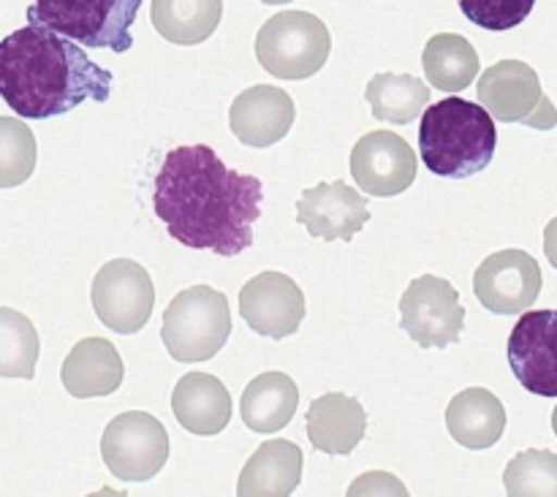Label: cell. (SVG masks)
Here are the masks:
<instances>
[{
    "label": "cell",
    "mask_w": 557,
    "mask_h": 497,
    "mask_svg": "<svg viewBox=\"0 0 557 497\" xmlns=\"http://www.w3.org/2000/svg\"><path fill=\"white\" fill-rule=\"evenodd\" d=\"M473 294L495 315L528 313L542 294V266L520 248L498 250L473 272Z\"/></svg>",
    "instance_id": "8fae6325"
},
{
    "label": "cell",
    "mask_w": 557,
    "mask_h": 497,
    "mask_svg": "<svg viewBox=\"0 0 557 497\" xmlns=\"http://www.w3.org/2000/svg\"><path fill=\"white\" fill-rule=\"evenodd\" d=\"M498 150L495 117L482 103L441 98L419 123V158L433 174L466 179L484 172Z\"/></svg>",
    "instance_id": "3957f363"
},
{
    "label": "cell",
    "mask_w": 557,
    "mask_h": 497,
    "mask_svg": "<svg viewBox=\"0 0 557 497\" xmlns=\"http://www.w3.org/2000/svg\"><path fill=\"white\" fill-rule=\"evenodd\" d=\"M368 221V199L357 194L346 179L313 185L297 201L299 226H305L310 237L326 239V243H332V239L351 243Z\"/></svg>",
    "instance_id": "9a60e30c"
},
{
    "label": "cell",
    "mask_w": 557,
    "mask_h": 497,
    "mask_svg": "<svg viewBox=\"0 0 557 497\" xmlns=\"http://www.w3.org/2000/svg\"><path fill=\"white\" fill-rule=\"evenodd\" d=\"M544 253H547V261L557 270V218H553L547 228H544Z\"/></svg>",
    "instance_id": "4dcf8cb0"
},
{
    "label": "cell",
    "mask_w": 557,
    "mask_h": 497,
    "mask_svg": "<svg viewBox=\"0 0 557 497\" xmlns=\"http://www.w3.org/2000/svg\"><path fill=\"white\" fill-rule=\"evenodd\" d=\"M466 20L490 33H506L531 16L536 0H457Z\"/></svg>",
    "instance_id": "f1b7e54d"
},
{
    "label": "cell",
    "mask_w": 557,
    "mask_h": 497,
    "mask_svg": "<svg viewBox=\"0 0 557 497\" xmlns=\"http://www.w3.org/2000/svg\"><path fill=\"white\" fill-rule=\"evenodd\" d=\"M302 482V449L292 440H267L237 479V497H292Z\"/></svg>",
    "instance_id": "ffe728a7"
},
{
    "label": "cell",
    "mask_w": 557,
    "mask_h": 497,
    "mask_svg": "<svg viewBox=\"0 0 557 497\" xmlns=\"http://www.w3.org/2000/svg\"><path fill=\"white\" fill-rule=\"evenodd\" d=\"M509 497H557V455L549 449L520 451L504 471Z\"/></svg>",
    "instance_id": "4316f807"
},
{
    "label": "cell",
    "mask_w": 557,
    "mask_h": 497,
    "mask_svg": "<svg viewBox=\"0 0 557 497\" xmlns=\"http://www.w3.org/2000/svg\"><path fill=\"white\" fill-rule=\"evenodd\" d=\"M400 330L422 348H446L466 330V308L446 277L422 275L400 297Z\"/></svg>",
    "instance_id": "9c48e42d"
},
{
    "label": "cell",
    "mask_w": 557,
    "mask_h": 497,
    "mask_svg": "<svg viewBox=\"0 0 557 497\" xmlns=\"http://www.w3.org/2000/svg\"><path fill=\"white\" fill-rule=\"evenodd\" d=\"M299 406V389L286 373H261L245 389L239 411L248 430L261 435L277 433L294 419Z\"/></svg>",
    "instance_id": "7402d4cb"
},
{
    "label": "cell",
    "mask_w": 557,
    "mask_h": 497,
    "mask_svg": "<svg viewBox=\"0 0 557 497\" xmlns=\"http://www.w3.org/2000/svg\"><path fill=\"white\" fill-rule=\"evenodd\" d=\"M332 52L330 27L310 11H277L256 33V58L275 79L315 76Z\"/></svg>",
    "instance_id": "8992f818"
},
{
    "label": "cell",
    "mask_w": 557,
    "mask_h": 497,
    "mask_svg": "<svg viewBox=\"0 0 557 497\" xmlns=\"http://www.w3.org/2000/svg\"><path fill=\"white\" fill-rule=\"evenodd\" d=\"M92 310L98 321L117 335H136L147 326L156 305L150 272L131 259H114L92 281Z\"/></svg>",
    "instance_id": "30bf717a"
},
{
    "label": "cell",
    "mask_w": 557,
    "mask_h": 497,
    "mask_svg": "<svg viewBox=\"0 0 557 497\" xmlns=\"http://www.w3.org/2000/svg\"><path fill=\"white\" fill-rule=\"evenodd\" d=\"M261 3H267V5H283V3H292V0H261Z\"/></svg>",
    "instance_id": "d6a6232c"
},
{
    "label": "cell",
    "mask_w": 557,
    "mask_h": 497,
    "mask_svg": "<svg viewBox=\"0 0 557 497\" xmlns=\"http://www.w3.org/2000/svg\"><path fill=\"white\" fill-rule=\"evenodd\" d=\"M38 362V335L30 319L11 308H0V375L33 378Z\"/></svg>",
    "instance_id": "484cf974"
},
{
    "label": "cell",
    "mask_w": 557,
    "mask_h": 497,
    "mask_svg": "<svg viewBox=\"0 0 557 497\" xmlns=\"http://www.w3.org/2000/svg\"><path fill=\"white\" fill-rule=\"evenodd\" d=\"M87 497H128V493H125V489H109V487H101V489H96V493H90Z\"/></svg>",
    "instance_id": "1f68e13d"
},
{
    "label": "cell",
    "mask_w": 557,
    "mask_h": 497,
    "mask_svg": "<svg viewBox=\"0 0 557 497\" xmlns=\"http://www.w3.org/2000/svg\"><path fill=\"white\" fill-rule=\"evenodd\" d=\"M419 172L413 147L392 131H370L351 150V177L364 194L389 196L406 194Z\"/></svg>",
    "instance_id": "4fadbf2b"
},
{
    "label": "cell",
    "mask_w": 557,
    "mask_h": 497,
    "mask_svg": "<svg viewBox=\"0 0 557 497\" xmlns=\"http://www.w3.org/2000/svg\"><path fill=\"white\" fill-rule=\"evenodd\" d=\"M101 457L120 482H150L169 460L166 427L152 413H120L103 430Z\"/></svg>",
    "instance_id": "ba28073f"
},
{
    "label": "cell",
    "mask_w": 557,
    "mask_h": 497,
    "mask_svg": "<svg viewBox=\"0 0 557 497\" xmlns=\"http://www.w3.org/2000/svg\"><path fill=\"white\" fill-rule=\"evenodd\" d=\"M346 497H411L406 484L386 471H368L357 476Z\"/></svg>",
    "instance_id": "f546056e"
},
{
    "label": "cell",
    "mask_w": 557,
    "mask_h": 497,
    "mask_svg": "<svg viewBox=\"0 0 557 497\" xmlns=\"http://www.w3.org/2000/svg\"><path fill=\"white\" fill-rule=\"evenodd\" d=\"M261 199V179L228 169L207 145L169 150L152 183V212L166 226L169 237L223 259L253 245Z\"/></svg>",
    "instance_id": "6da1fadb"
},
{
    "label": "cell",
    "mask_w": 557,
    "mask_h": 497,
    "mask_svg": "<svg viewBox=\"0 0 557 497\" xmlns=\"http://www.w3.org/2000/svg\"><path fill=\"white\" fill-rule=\"evenodd\" d=\"M139 9L141 0H36L27 20L90 49L123 54L134 47L131 27Z\"/></svg>",
    "instance_id": "277c9868"
},
{
    "label": "cell",
    "mask_w": 557,
    "mask_h": 497,
    "mask_svg": "<svg viewBox=\"0 0 557 497\" xmlns=\"http://www.w3.org/2000/svg\"><path fill=\"white\" fill-rule=\"evenodd\" d=\"M305 313L302 288L283 272H261L239 291V315L261 337L283 340L297 335Z\"/></svg>",
    "instance_id": "5bb4252c"
},
{
    "label": "cell",
    "mask_w": 557,
    "mask_h": 497,
    "mask_svg": "<svg viewBox=\"0 0 557 497\" xmlns=\"http://www.w3.org/2000/svg\"><path fill=\"white\" fill-rule=\"evenodd\" d=\"M123 375L125 368L117 348L103 337H85L76 343L60 368V381L76 400L114 395L123 384Z\"/></svg>",
    "instance_id": "ac0fdd59"
},
{
    "label": "cell",
    "mask_w": 557,
    "mask_h": 497,
    "mask_svg": "<svg viewBox=\"0 0 557 497\" xmlns=\"http://www.w3.org/2000/svg\"><path fill=\"white\" fill-rule=\"evenodd\" d=\"M364 98H368L375 120L408 125L428 107L430 87L411 74H379L368 82Z\"/></svg>",
    "instance_id": "d4e9b609"
},
{
    "label": "cell",
    "mask_w": 557,
    "mask_h": 497,
    "mask_svg": "<svg viewBox=\"0 0 557 497\" xmlns=\"http://www.w3.org/2000/svg\"><path fill=\"white\" fill-rule=\"evenodd\" d=\"M232 335L228 299L210 286H190L169 302L161 337L174 362H207Z\"/></svg>",
    "instance_id": "5b68a950"
},
{
    "label": "cell",
    "mask_w": 557,
    "mask_h": 497,
    "mask_svg": "<svg viewBox=\"0 0 557 497\" xmlns=\"http://www.w3.org/2000/svg\"><path fill=\"white\" fill-rule=\"evenodd\" d=\"M368 433V413L357 397L330 392L310 402L308 438L315 451L346 457L357 449Z\"/></svg>",
    "instance_id": "e0dca14e"
},
{
    "label": "cell",
    "mask_w": 557,
    "mask_h": 497,
    "mask_svg": "<svg viewBox=\"0 0 557 497\" xmlns=\"http://www.w3.org/2000/svg\"><path fill=\"white\" fill-rule=\"evenodd\" d=\"M479 103L500 123H522L536 131H553L557 109L542 90L536 71L522 60H500L479 76Z\"/></svg>",
    "instance_id": "52a82bcc"
},
{
    "label": "cell",
    "mask_w": 557,
    "mask_h": 497,
    "mask_svg": "<svg viewBox=\"0 0 557 497\" xmlns=\"http://www.w3.org/2000/svg\"><path fill=\"white\" fill-rule=\"evenodd\" d=\"M506 353L522 389L557 400V310L522 313L511 330Z\"/></svg>",
    "instance_id": "7c38bea8"
},
{
    "label": "cell",
    "mask_w": 557,
    "mask_h": 497,
    "mask_svg": "<svg viewBox=\"0 0 557 497\" xmlns=\"http://www.w3.org/2000/svg\"><path fill=\"white\" fill-rule=\"evenodd\" d=\"M174 419L194 435H218L232 422V395L210 373H188L172 392Z\"/></svg>",
    "instance_id": "d6986e66"
},
{
    "label": "cell",
    "mask_w": 557,
    "mask_h": 497,
    "mask_svg": "<svg viewBox=\"0 0 557 497\" xmlns=\"http://www.w3.org/2000/svg\"><path fill=\"white\" fill-rule=\"evenodd\" d=\"M223 0H152V27L177 47H196L218 30Z\"/></svg>",
    "instance_id": "603a6c76"
},
{
    "label": "cell",
    "mask_w": 557,
    "mask_h": 497,
    "mask_svg": "<svg viewBox=\"0 0 557 497\" xmlns=\"http://www.w3.org/2000/svg\"><path fill=\"white\" fill-rule=\"evenodd\" d=\"M553 430H555V435H557V406H555V413H553Z\"/></svg>",
    "instance_id": "836d02e7"
},
{
    "label": "cell",
    "mask_w": 557,
    "mask_h": 497,
    "mask_svg": "<svg viewBox=\"0 0 557 497\" xmlns=\"http://www.w3.org/2000/svg\"><path fill=\"white\" fill-rule=\"evenodd\" d=\"M36 169V139L22 120L0 117V188L22 185Z\"/></svg>",
    "instance_id": "83f0119b"
},
{
    "label": "cell",
    "mask_w": 557,
    "mask_h": 497,
    "mask_svg": "<svg viewBox=\"0 0 557 497\" xmlns=\"http://www.w3.org/2000/svg\"><path fill=\"white\" fill-rule=\"evenodd\" d=\"M446 427L460 446L471 451L490 449L506 433V408L490 389L473 386L460 392L446 408Z\"/></svg>",
    "instance_id": "44dd1931"
},
{
    "label": "cell",
    "mask_w": 557,
    "mask_h": 497,
    "mask_svg": "<svg viewBox=\"0 0 557 497\" xmlns=\"http://www.w3.org/2000/svg\"><path fill=\"white\" fill-rule=\"evenodd\" d=\"M0 92L22 120H49L85 101L107 103L112 71L92 63L76 41L27 20L0 44Z\"/></svg>",
    "instance_id": "7a4b0ae2"
},
{
    "label": "cell",
    "mask_w": 557,
    "mask_h": 497,
    "mask_svg": "<svg viewBox=\"0 0 557 497\" xmlns=\"http://www.w3.org/2000/svg\"><path fill=\"white\" fill-rule=\"evenodd\" d=\"M228 125L243 145L256 150L277 145L294 125L292 96L275 85L248 87L234 98L228 109Z\"/></svg>",
    "instance_id": "2e32d148"
},
{
    "label": "cell",
    "mask_w": 557,
    "mask_h": 497,
    "mask_svg": "<svg viewBox=\"0 0 557 497\" xmlns=\"http://www.w3.org/2000/svg\"><path fill=\"white\" fill-rule=\"evenodd\" d=\"M424 76L444 92H462L479 76V54L466 36L438 33L428 41L422 54Z\"/></svg>",
    "instance_id": "cb8c5ba5"
}]
</instances>
